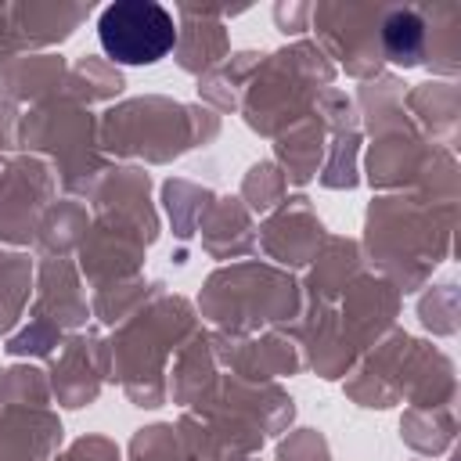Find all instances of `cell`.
<instances>
[{
  "mask_svg": "<svg viewBox=\"0 0 461 461\" xmlns=\"http://www.w3.org/2000/svg\"><path fill=\"white\" fill-rule=\"evenodd\" d=\"M97 40L119 65H151L176 43L173 14L155 0H119L97 18Z\"/></svg>",
  "mask_w": 461,
  "mask_h": 461,
  "instance_id": "obj_1",
  "label": "cell"
}]
</instances>
